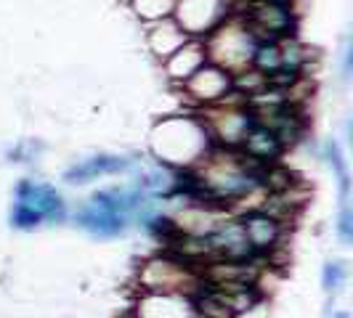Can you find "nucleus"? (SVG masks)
<instances>
[{
  "label": "nucleus",
  "mask_w": 353,
  "mask_h": 318,
  "mask_svg": "<svg viewBox=\"0 0 353 318\" xmlns=\"http://www.w3.org/2000/svg\"><path fill=\"white\" fill-rule=\"evenodd\" d=\"M343 282H345V265L340 263V260L324 265L321 284H324V289H327V292H335V289H340V286H343Z\"/></svg>",
  "instance_id": "12"
},
{
  "label": "nucleus",
  "mask_w": 353,
  "mask_h": 318,
  "mask_svg": "<svg viewBox=\"0 0 353 318\" xmlns=\"http://www.w3.org/2000/svg\"><path fill=\"white\" fill-rule=\"evenodd\" d=\"M271 3H287V6H292V0H271Z\"/></svg>",
  "instance_id": "15"
},
{
  "label": "nucleus",
  "mask_w": 353,
  "mask_h": 318,
  "mask_svg": "<svg viewBox=\"0 0 353 318\" xmlns=\"http://www.w3.org/2000/svg\"><path fill=\"white\" fill-rule=\"evenodd\" d=\"M250 67L261 74H271V72L279 70V40L258 43L252 51V59H250Z\"/></svg>",
  "instance_id": "10"
},
{
  "label": "nucleus",
  "mask_w": 353,
  "mask_h": 318,
  "mask_svg": "<svg viewBox=\"0 0 353 318\" xmlns=\"http://www.w3.org/2000/svg\"><path fill=\"white\" fill-rule=\"evenodd\" d=\"M133 3H136L139 17L152 19V21L170 19L173 17V8H176V0H133Z\"/></svg>",
  "instance_id": "11"
},
{
  "label": "nucleus",
  "mask_w": 353,
  "mask_h": 318,
  "mask_svg": "<svg viewBox=\"0 0 353 318\" xmlns=\"http://www.w3.org/2000/svg\"><path fill=\"white\" fill-rule=\"evenodd\" d=\"M242 24L258 43L295 37L298 32V17L292 6L271 3V0H248L242 8Z\"/></svg>",
  "instance_id": "3"
},
{
  "label": "nucleus",
  "mask_w": 353,
  "mask_h": 318,
  "mask_svg": "<svg viewBox=\"0 0 353 318\" xmlns=\"http://www.w3.org/2000/svg\"><path fill=\"white\" fill-rule=\"evenodd\" d=\"M133 162L125 157H114V154H99V157L83 159L77 165H72L70 170L64 173L67 183H88L99 176H114V173H123L128 170Z\"/></svg>",
  "instance_id": "7"
},
{
  "label": "nucleus",
  "mask_w": 353,
  "mask_h": 318,
  "mask_svg": "<svg viewBox=\"0 0 353 318\" xmlns=\"http://www.w3.org/2000/svg\"><path fill=\"white\" fill-rule=\"evenodd\" d=\"M242 154H248L252 157L255 162H261V165H271V162H279V157L284 154L282 143L276 141V136L263 127V125L252 123L245 130V136H242V141L236 146Z\"/></svg>",
  "instance_id": "6"
},
{
  "label": "nucleus",
  "mask_w": 353,
  "mask_h": 318,
  "mask_svg": "<svg viewBox=\"0 0 353 318\" xmlns=\"http://www.w3.org/2000/svg\"><path fill=\"white\" fill-rule=\"evenodd\" d=\"M183 88L202 104H218L226 96H231V74L226 70L205 61L189 80H183Z\"/></svg>",
  "instance_id": "5"
},
{
  "label": "nucleus",
  "mask_w": 353,
  "mask_h": 318,
  "mask_svg": "<svg viewBox=\"0 0 353 318\" xmlns=\"http://www.w3.org/2000/svg\"><path fill=\"white\" fill-rule=\"evenodd\" d=\"M236 220L242 226V233H245L248 244L252 247V252L258 257H271V252L279 249V242H282L284 236V226H279L274 218H268L258 207H252V210L242 212Z\"/></svg>",
  "instance_id": "4"
},
{
  "label": "nucleus",
  "mask_w": 353,
  "mask_h": 318,
  "mask_svg": "<svg viewBox=\"0 0 353 318\" xmlns=\"http://www.w3.org/2000/svg\"><path fill=\"white\" fill-rule=\"evenodd\" d=\"M258 186L263 189L265 194H287L292 189H301L303 180L295 170H290L282 162H271L265 165L261 178H258Z\"/></svg>",
  "instance_id": "8"
},
{
  "label": "nucleus",
  "mask_w": 353,
  "mask_h": 318,
  "mask_svg": "<svg viewBox=\"0 0 353 318\" xmlns=\"http://www.w3.org/2000/svg\"><path fill=\"white\" fill-rule=\"evenodd\" d=\"M146 207V194L141 189H109L93 194L74 212V223L93 236H117L123 233L130 215Z\"/></svg>",
  "instance_id": "1"
},
{
  "label": "nucleus",
  "mask_w": 353,
  "mask_h": 318,
  "mask_svg": "<svg viewBox=\"0 0 353 318\" xmlns=\"http://www.w3.org/2000/svg\"><path fill=\"white\" fill-rule=\"evenodd\" d=\"M305 64H308V48L298 40V35L279 40V70L290 74H303Z\"/></svg>",
  "instance_id": "9"
},
{
  "label": "nucleus",
  "mask_w": 353,
  "mask_h": 318,
  "mask_svg": "<svg viewBox=\"0 0 353 318\" xmlns=\"http://www.w3.org/2000/svg\"><path fill=\"white\" fill-rule=\"evenodd\" d=\"M67 204L61 194L40 180H21L17 186V202L11 207V226L21 231L37 229L43 223H61Z\"/></svg>",
  "instance_id": "2"
},
{
  "label": "nucleus",
  "mask_w": 353,
  "mask_h": 318,
  "mask_svg": "<svg viewBox=\"0 0 353 318\" xmlns=\"http://www.w3.org/2000/svg\"><path fill=\"white\" fill-rule=\"evenodd\" d=\"M332 318H351V316H348V313H335Z\"/></svg>",
  "instance_id": "14"
},
{
  "label": "nucleus",
  "mask_w": 353,
  "mask_h": 318,
  "mask_svg": "<svg viewBox=\"0 0 353 318\" xmlns=\"http://www.w3.org/2000/svg\"><path fill=\"white\" fill-rule=\"evenodd\" d=\"M337 236L343 242H351L353 239V212L348 207V202L340 204V215H337Z\"/></svg>",
  "instance_id": "13"
}]
</instances>
